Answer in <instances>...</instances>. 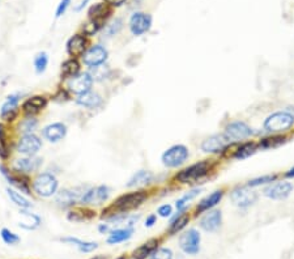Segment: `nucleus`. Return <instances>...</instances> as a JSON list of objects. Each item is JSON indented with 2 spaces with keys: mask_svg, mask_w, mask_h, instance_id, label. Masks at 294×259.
I'll return each mask as SVG.
<instances>
[{
  "mask_svg": "<svg viewBox=\"0 0 294 259\" xmlns=\"http://www.w3.org/2000/svg\"><path fill=\"white\" fill-rule=\"evenodd\" d=\"M146 199L147 193L143 190L123 194V195H120L106 211H103V213H105L103 217H105V216L114 217V216L116 215H124V213H127V212L132 211V209H135L136 207H139Z\"/></svg>",
  "mask_w": 294,
  "mask_h": 259,
  "instance_id": "1",
  "label": "nucleus"
},
{
  "mask_svg": "<svg viewBox=\"0 0 294 259\" xmlns=\"http://www.w3.org/2000/svg\"><path fill=\"white\" fill-rule=\"evenodd\" d=\"M293 123L294 115L289 110H285V111H277V113L268 115L264 121L263 127H264L265 131L275 135L279 132L288 131L293 126Z\"/></svg>",
  "mask_w": 294,
  "mask_h": 259,
  "instance_id": "2",
  "label": "nucleus"
},
{
  "mask_svg": "<svg viewBox=\"0 0 294 259\" xmlns=\"http://www.w3.org/2000/svg\"><path fill=\"white\" fill-rule=\"evenodd\" d=\"M59 182L56 177L51 173H41L36 177L33 182V189L40 197H52L58 190Z\"/></svg>",
  "mask_w": 294,
  "mask_h": 259,
  "instance_id": "3",
  "label": "nucleus"
},
{
  "mask_svg": "<svg viewBox=\"0 0 294 259\" xmlns=\"http://www.w3.org/2000/svg\"><path fill=\"white\" fill-rule=\"evenodd\" d=\"M190 152L187 147L183 144H175L167 148L162 155V164L166 168H178L182 164H185L186 160L189 158Z\"/></svg>",
  "mask_w": 294,
  "mask_h": 259,
  "instance_id": "4",
  "label": "nucleus"
},
{
  "mask_svg": "<svg viewBox=\"0 0 294 259\" xmlns=\"http://www.w3.org/2000/svg\"><path fill=\"white\" fill-rule=\"evenodd\" d=\"M209 172V162L208 161H200L191 165L189 168L183 169L182 172L175 175V179L181 183H194L199 181Z\"/></svg>",
  "mask_w": 294,
  "mask_h": 259,
  "instance_id": "5",
  "label": "nucleus"
},
{
  "mask_svg": "<svg viewBox=\"0 0 294 259\" xmlns=\"http://www.w3.org/2000/svg\"><path fill=\"white\" fill-rule=\"evenodd\" d=\"M254 134V130L245 122L237 121L229 123L225 128L224 135L226 136L229 142H240V140H245V139L250 138Z\"/></svg>",
  "mask_w": 294,
  "mask_h": 259,
  "instance_id": "6",
  "label": "nucleus"
},
{
  "mask_svg": "<svg viewBox=\"0 0 294 259\" xmlns=\"http://www.w3.org/2000/svg\"><path fill=\"white\" fill-rule=\"evenodd\" d=\"M87 190L88 187L84 186L73 187V189H64V190H62L56 195V203L63 208L71 207V206L76 205L77 202H81L84 194L87 193Z\"/></svg>",
  "mask_w": 294,
  "mask_h": 259,
  "instance_id": "7",
  "label": "nucleus"
},
{
  "mask_svg": "<svg viewBox=\"0 0 294 259\" xmlns=\"http://www.w3.org/2000/svg\"><path fill=\"white\" fill-rule=\"evenodd\" d=\"M200 237L199 232L196 229H190L179 237V246L186 254H196L200 250Z\"/></svg>",
  "mask_w": 294,
  "mask_h": 259,
  "instance_id": "8",
  "label": "nucleus"
},
{
  "mask_svg": "<svg viewBox=\"0 0 294 259\" xmlns=\"http://www.w3.org/2000/svg\"><path fill=\"white\" fill-rule=\"evenodd\" d=\"M107 56H109V52L103 46L95 45V46H91L89 49H87V52H84L83 62L88 67H95L98 66V64H103Z\"/></svg>",
  "mask_w": 294,
  "mask_h": 259,
  "instance_id": "9",
  "label": "nucleus"
},
{
  "mask_svg": "<svg viewBox=\"0 0 294 259\" xmlns=\"http://www.w3.org/2000/svg\"><path fill=\"white\" fill-rule=\"evenodd\" d=\"M230 199L238 207L246 208L254 205L258 199V195L255 191L250 190L248 187H237L230 194Z\"/></svg>",
  "mask_w": 294,
  "mask_h": 259,
  "instance_id": "10",
  "label": "nucleus"
},
{
  "mask_svg": "<svg viewBox=\"0 0 294 259\" xmlns=\"http://www.w3.org/2000/svg\"><path fill=\"white\" fill-rule=\"evenodd\" d=\"M42 140L34 134H26L20 138L17 143V151L25 156H34L41 150Z\"/></svg>",
  "mask_w": 294,
  "mask_h": 259,
  "instance_id": "11",
  "label": "nucleus"
},
{
  "mask_svg": "<svg viewBox=\"0 0 294 259\" xmlns=\"http://www.w3.org/2000/svg\"><path fill=\"white\" fill-rule=\"evenodd\" d=\"M152 26V16L142 13V12H136L131 16L130 20V29L134 36H142L147 33Z\"/></svg>",
  "mask_w": 294,
  "mask_h": 259,
  "instance_id": "12",
  "label": "nucleus"
},
{
  "mask_svg": "<svg viewBox=\"0 0 294 259\" xmlns=\"http://www.w3.org/2000/svg\"><path fill=\"white\" fill-rule=\"evenodd\" d=\"M110 195V189L105 185L97 187H91L88 189L87 193L84 194L81 203L84 205H101L103 202L107 201Z\"/></svg>",
  "mask_w": 294,
  "mask_h": 259,
  "instance_id": "13",
  "label": "nucleus"
},
{
  "mask_svg": "<svg viewBox=\"0 0 294 259\" xmlns=\"http://www.w3.org/2000/svg\"><path fill=\"white\" fill-rule=\"evenodd\" d=\"M92 84H93V80L92 77L89 76V73L84 72L79 73L72 79L68 80V91L75 93V95H83L85 92H89L92 88Z\"/></svg>",
  "mask_w": 294,
  "mask_h": 259,
  "instance_id": "14",
  "label": "nucleus"
},
{
  "mask_svg": "<svg viewBox=\"0 0 294 259\" xmlns=\"http://www.w3.org/2000/svg\"><path fill=\"white\" fill-rule=\"evenodd\" d=\"M0 172H1V174L7 178L8 182L11 183L12 186H15L17 190L25 194H32L30 193L29 187V179H28V177H25L24 173L15 174V173L9 172V170H8L5 166H3V165H0Z\"/></svg>",
  "mask_w": 294,
  "mask_h": 259,
  "instance_id": "15",
  "label": "nucleus"
},
{
  "mask_svg": "<svg viewBox=\"0 0 294 259\" xmlns=\"http://www.w3.org/2000/svg\"><path fill=\"white\" fill-rule=\"evenodd\" d=\"M229 140L224 134H216L209 138H207L201 143V150L207 154H220L221 151H224L228 147Z\"/></svg>",
  "mask_w": 294,
  "mask_h": 259,
  "instance_id": "16",
  "label": "nucleus"
},
{
  "mask_svg": "<svg viewBox=\"0 0 294 259\" xmlns=\"http://www.w3.org/2000/svg\"><path fill=\"white\" fill-rule=\"evenodd\" d=\"M293 190L292 183L289 182H275L269 183L268 186L264 189V195L267 198L275 199V201H280V199H285Z\"/></svg>",
  "mask_w": 294,
  "mask_h": 259,
  "instance_id": "17",
  "label": "nucleus"
},
{
  "mask_svg": "<svg viewBox=\"0 0 294 259\" xmlns=\"http://www.w3.org/2000/svg\"><path fill=\"white\" fill-rule=\"evenodd\" d=\"M87 38L83 34H75L67 42V52L71 58L77 59L87 52Z\"/></svg>",
  "mask_w": 294,
  "mask_h": 259,
  "instance_id": "18",
  "label": "nucleus"
},
{
  "mask_svg": "<svg viewBox=\"0 0 294 259\" xmlns=\"http://www.w3.org/2000/svg\"><path fill=\"white\" fill-rule=\"evenodd\" d=\"M48 105V100L44 96H33L22 104V113L26 117H34Z\"/></svg>",
  "mask_w": 294,
  "mask_h": 259,
  "instance_id": "19",
  "label": "nucleus"
},
{
  "mask_svg": "<svg viewBox=\"0 0 294 259\" xmlns=\"http://www.w3.org/2000/svg\"><path fill=\"white\" fill-rule=\"evenodd\" d=\"M18 101L20 95H11L7 97V101L1 107V118L7 122H13L18 115Z\"/></svg>",
  "mask_w": 294,
  "mask_h": 259,
  "instance_id": "20",
  "label": "nucleus"
},
{
  "mask_svg": "<svg viewBox=\"0 0 294 259\" xmlns=\"http://www.w3.org/2000/svg\"><path fill=\"white\" fill-rule=\"evenodd\" d=\"M42 135L46 140L51 143L60 142L67 135V127L63 123H52L49 124L42 130Z\"/></svg>",
  "mask_w": 294,
  "mask_h": 259,
  "instance_id": "21",
  "label": "nucleus"
},
{
  "mask_svg": "<svg viewBox=\"0 0 294 259\" xmlns=\"http://www.w3.org/2000/svg\"><path fill=\"white\" fill-rule=\"evenodd\" d=\"M221 211L214 209V211H209L201 217V220H200V226H201L205 232H216V230L221 226Z\"/></svg>",
  "mask_w": 294,
  "mask_h": 259,
  "instance_id": "22",
  "label": "nucleus"
},
{
  "mask_svg": "<svg viewBox=\"0 0 294 259\" xmlns=\"http://www.w3.org/2000/svg\"><path fill=\"white\" fill-rule=\"evenodd\" d=\"M41 164H42V160L38 158V157L26 156L24 157V158H18V160L16 161L15 169L16 172L28 174V173L37 172V170L40 169Z\"/></svg>",
  "mask_w": 294,
  "mask_h": 259,
  "instance_id": "23",
  "label": "nucleus"
},
{
  "mask_svg": "<svg viewBox=\"0 0 294 259\" xmlns=\"http://www.w3.org/2000/svg\"><path fill=\"white\" fill-rule=\"evenodd\" d=\"M102 97L96 92H85L83 95H79L76 99V104L79 106L87 107V109H97L102 105Z\"/></svg>",
  "mask_w": 294,
  "mask_h": 259,
  "instance_id": "24",
  "label": "nucleus"
},
{
  "mask_svg": "<svg viewBox=\"0 0 294 259\" xmlns=\"http://www.w3.org/2000/svg\"><path fill=\"white\" fill-rule=\"evenodd\" d=\"M222 197H224V191L222 190L213 191V193L209 194L208 197H205L203 201L200 202L199 205H197V207H196V212H197V213H203V212L205 211H209V209L213 208L217 203H220Z\"/></svg>",
  "mask_w": 294,
  "mask_h": 259,
  "instance_id": "25",
  "label": "nucleus"
},
{
  "mask_svg": "<svg viewBox=\"0 0 294 259\" xmlns=\"http://www.w3.org/2000/svg\"><path fill=\"white\" fill-rule=\"evenodd\" d=\"M157 249H158V240L153 238V240H149V241L144 242L142 246H139L136 250H134L132 257H134L135 259H146L147 257L152 256Z\"/></svg>",
  "mask_w": 294,
  "mask_h": 259,
  "instance_id": "26",
  "label": "nucleus"
},
{
  "mask_svg": "<svg viewBox=\"0 0 294 259\" xmlns=\"http://www.w3.org/2000/svg\"><path fill=\"white\" fill-rule=\"evenodd\" d=\"M20 217H21V220H20V223L18 224H20L21 228H24V229L26 230H34L41 225L40 217L28 211L20 212Z\"/></svg>",
  "mask_w": 294,
  "mask_h": 259,
  "instance_id": "27",
  "label": "nucleus"
},
{
  "mask_svg": "<svg viewBox=\"0 0 294 259\" xmlns=\"http://www.w3.org/2000/svg\"><path fill=\"white\" fill-rule=\"evenodd\" d=\"M153 177H154L153 173L149 172V170H139L131 177L127 183V187H138L143 186V185H148L149 182H152Z\"/></svg>",
  "mask_w": 294,
  "mask_h": 259,
  "instance_id": "28",
  "label": "nucleus"
},
{
  "mask_svg": "<svg viewBox=\"0 0 294 259\" xmlns=\"http://www.w3.org/2000/svg\"><path fill=\"white\" fill-rule=\"evenodd\" d=\"M80 73V63L76 59H68L62 64V79H72Z\"/></svg>",
  "mask_w": 294,
  "mask_h": 259,
  "instance_id": "29",
  "label": "nucleus"
},
{
  "mask_svg": "<svg viewBox=\"0 0 294 259\" xmlns=\"http://www.w3.org/2000/svg\"><path fill=\"white\" fill-rule=\"evenodd\" d=\"M256 151H258V144H255L254 142L244 143V144L241 147H238L236 152H234V158L241 161L246 160V158L252 156Z\"/></svg>",
  "mask_w": 294,
  "mask_h": 259,
  "instance_id": "30",
  "label": "nucleus"
},
{
  "mask_svg": "<svg viewBox=\"0 0 294 259\" xmlns=\"http://www.w3.org/2000/svg\"><path fill=\"white\" fill-rule=\"evenodd\" d=\"M132 236V229L131 228H119V229H114L110 232V236L107 238V244L115 245L119 242L127 241Z\"/></svg>",
  "mask_w": 294,
  "mask_h": 259,
  "instance_id": "31",
  "label": "nucleus"
},
{
  "mask_svg": "<svg viewBox=\"0 0 294 259\" xmlns=\"http://www.w3.org/2000/svg\"><path fill=\"white\" fill-rule=\"evenodd\" d=\"M88 15H89L91 20H97V21L103 22V20L110 15V9L107 8L106 4L98 3L95 4V5H92L89 12H88Z\"/></svg>",
  "mask_w": 294,
  "mask_h": 259,
  "instance_id": "32",
  "label": "nucleus"
},
{
  "mask_svg": "<svg viewBox=\"0 0 294 259\" xmlns=\"http://www.w3.org/2000/svg\"><path fill=\"white\" fill-rule=\"evenodd\" d=\"M62 242H67V244H72L75 246L79 248V250L83 253H91L93 252L95 249H97V242H87V241H81L79 238L75 237H64L60 240Z\"/></svg>",
  "mask_w": 294,
  "mask_h": 259,
  "instance_id": "33",
  "label": "nucleus"
},
{
  "mask_svg": "<svg viewBox=\"0 0 294 259\" xmlns=\"http://www.w3.org/2000/svg\"><path fill=\"white\" fill-rule=\"evenodd\" d=\"M7 193L9 199H11L16 206H18V207L21 208V209H28V208L32 207V203H30V202L28 201V199H26V198L24 197L20 191L15 190V189H11V187H8Z\"/></svg>",
  "mask_w": 294,
  "mask_h": 259,
  "instance_id": "34",
  "label": "nucleus"
},
{
  "mask_svg": "<svg viewBox=\"0 0 294 259\" xmlns=\"http://www.w3.org/2000/svg\"><path fill=\"white\" fill-rule=\"evenodd\" d=\"M88 73H89V76L92 77V80L93 81H102L105 80L106 77H109L110 68L103 63V64H98V66L91 67L89 71H88Z\"/></svg>",
  "mask_w": 294,
  "mask_h": 259,
  "instance_id": "35",
  "label": "nucleus"
},
{
  "mask_svg": "<svg viewBox=\"0 0 294 259\" xmlns=\"http://www.w3.org/2000/svg\"><path fill=\"white\" fill-rule=\"evenodd\" d=\"M200 193H201V189H194V190L186 193L181 199H178V201L175 202V207H177L178 212H185L187 206H189V202L195 199Z\"/></svg>",
  "mask_w": 294,
  "mask_h": 259,
  "instance_id": "36",
  "label": "nucleus"
},
{
  "mask_svg": "<svg viewBox=\"0 0 294 259\" xmlns=\"http://www.w3.org/2000/svg\"><path fill=\"white\" fill-rule=\"evenodd\" d=\"M189 221H190L189 215H186V213H183V212H179V215L177 216L173 221H171L170 229H169L170 234H175V233H178V232H181V230L183 229L187 224H189Z\"/></svg>",
  "mask_w": 294,
  "mask_h": 259,
  "instance_id": "37",
  "label": "nucleus"
},
{
  "mask_svg": "<svg viewBox=\"0 0 294 259\" xmlns=\"http://www.w3.org/2000/svg\"><path fill=\"white\" fill-rule=\"evenodd\" d=\"M285 143V138L281 135H271L268 138H264L260 140L259 147L263 150H271V148H276V147L281 146Z\"/></svg>",
  "mask_w": 294,
  "mask_h": 259,
  "instance_id": "38",
  "label": "nucleus"
},
{
  "mask_svg": "<svg viewBox=\"0 0 294 259\" xmlns=\"http://www.w3.org/2000/svg\"><path fill=\"white\" fill-rule=\"evenodd\" d=\"M38 121L34 117H26L24 121L20 123V131L26 135V134H33V131L36 130Z\"/></svg>",
  "mask_w": 294,
  "mask_h": 259,
  "instance_id": "39",
  "label": "nucleus"
},
{
  "mask_svg": "<svg viewBox=\"0 0 294 259\" xmlns=\"http://www.w3.org/2000/svg\"><path fill=\"white\" fill-rule=\"evenodd\" d=\"M102 24H103V22L97 21V20H91V18H89V21L85 22L83 25L84 34H85V36H93V34H96L98 30L101 29Z\"/></svg>",
  "mask_w": 294,
  "mask_h": 259,
  "instance_id": "40",
  "label": "nucleus"
},
{
  "mask_svg": "<svg viewBox=\"0 0 294 259\" xmlns=\"http://www.w3.org/2000/svg\"><path fill=\"white\" fill-rule=\"evenodd\" d=\"M277 178L276 174H268V175H263V177H258V178L251 179L248 182V187H258L261 186V185H269V183L275 182Z\"/></svg>",
  "mask_w": 294,
  "mask_h": 259,
  "instance_id": "41",
  "label": "nucleus"
},
{
  "mask_svg": "<svg viewBox=\"0 0 294 259\" xmlns=\"http://www.w3.org/2000/svg\"><path fill=\"white\" fill-rule=\"evenodd\" d=\"M49 63V58L48 54L46 52H40V54L37 55L36 58H34V68H36L37 73H42L45 72V69L48 67Z\"/></svg>",
  "mask_w": 294,
  "mask_h": 259,
  "instance_id": "42",
  "label": "nucleus"
},
{
  "mask_svg": "<svg viewBox=\"0 0 294 259\" xmlns=\"http://www.w3.org/2000/svg\"><path fill=\"white\" fill-rule=\"evenodd\" d=\"M122 26H123V21H122L120 18H115L111 24H109V25L106 26V29H105L106 36L107 37L115 36V34L119 33L120 29H122Z\"/></svg>",
  "mask_w": 294,
  "mask_h": 259,
  "instance_id": "43",
  "label": "nucleus"
},
{
  "mask_svg": "<svg viewBox=\"0 0 294 259\" xmlns=\"http://www.w3.org/2000/svg\"><path fill=\"white\" fill-rule=\"evenodd\" d=\"M1 238H3V241L8 245H15L20 242V237H18L17 234L13 233L12 230L7 229V228L1 229Z\"/></svg>",
  "mask_w": 294,
  "mask_h": 259,
  "instance_id": "44",
  "label": "nucleus"
},
{
  "mask_svg": "<svg viewBox=\"0 0 294 259\" xmlns=\"http://www.w3.org/2000/svg\"><path fill=\"white\" fill-rule=\"evenodd\" d=\"M149 259H173V252L167 248L157 249Z\"/></svg>",
  "mask_w": 294,
  "mask_h": 259,
  "instance_id": "45",
  "label": "nucleus"
},
{
  "mask_svg": "<svg viewBox=\"0 0 294 259\" xmlns=\"http://www.w3.org/2000/svg\"><path fill=\"white\" fill-rule=\"evenodd\" d=\"M11 156V148L8 146L5 136H0V157L3 160H8Z\"/></svg>",
  "mask_w": 294,
  "mask_h": 259,
  "instance_id": "46",
  "label": "nucleus"
},
{
  "mask_svg": "<svg viewBox=\"0 0 294 259\" xmlns=\"http://www.w3.org/2000/svg\"><path fill=\"white\" fill-rule=\"evenodd\" d=\"M88 219H89V217H87L83 211H71L68 213V220H71V221H75V223L85 221V220H88Z\"/></svg>",
  "mask_w": 294,
  "mask_h": 259,
  "instance_id": "47",
  "label": "nucleus"
},
{
  "mask_svg": "<svg viewBox=\"0 0 294 259\" xmlns=\"http://www.w3.org/2000/svg\"><path fill=\"white\" fill-rule=\"evenodd\" d=\"M69 4H71V0H62L60 1V4L58 5V9H56V18L62 17L63 15L65 13V11H67V8L69 7Z\"/></svg>",
  "mask_w": 294,
  "mask_h": 259,
  "instance_id": "48",
  "label": "nucleus"
},
{
  "mask_svg": "<svg viewBox=\"0 0 294 259\" xmlns=\"http://www.w3.org/2000/svg\"><path fill=\"white\" fill-rule=\"evenodd\" d=\"M157 213L161 216V217H169V216L173 213V207L170 205H163L158 208Z\"/></svg>",
  "mask_w": 294,
  "mask_h": 259,
  "instance_id": "49",
  "label": "nucleus"
},
{
  "mask_svg": "<svg viewBox=\"0 0 294 259\" xmlns=\"http://www.w3.org/2000/svg\"><path fill=\"white\" fill-rule=\"evenodd\" d=\"M156 221H157V216L156 215H150V216H148V217H147L146 224H144V225H146L147 228H150V226H153L154 224H156Z\"/></svg>",
  "mask_w": 294,
  "mask_h": 259,
  "instance_id": "50",
  "label": "nucleus"
},
{
  "mask_svg": "<svg viewBox=\"0 0 294 259\" xmlns=\"http://www.w3.org/2000/svg\"><path fill=\"white\" fill-rule=\"evenodd\" d=\"M105 1L109 5H113V7H120L122 4L126 3V0H105Z\"/></svg>",
  "mask_w": 294,
  "mask_h": 259,
  "instance_id": "51",
  "label": "nucleus"
},
{
  "mask_svg": "<svg viewBox=\"0 0 294 259\" xmlns=\"http://www.w3.org/2000/svg\"><path fill=\"white\" fill-rule=\"evenodd\" d=\"M88 3H89V0H81L80 5H77V7L75 8V11H76V12H80L81 9H83V8L85 7V5H87Z\"/></svg>",
  "mask_w": 294,
  "mask_h": 259,
  "instance_id": "52",
  "label": "nucleus"
},
{
  "mask_svg": "<svg viewBox=\"0 0 294 259\" xmlns=\"http://www.w3.org/2000/svg\"><path fill=\"white\" fill-rule=\"evenodd\" d=\"M285 177H287V178H294V168H292V169H289V170H288L287 173H285Z\"/></svg>",
  "mask_w": 294,
  "mask_h": 259,
  "instance_id": "53",
  "label": "nucleus"
},
{
  "mask_svg": "<svg viewBox=\"0 0 294 259\" xmlns=\"http://www.w3.org/2000/svg\"><path fill=\"white\" fill-rule=\"evenodd\" d=\"M0 136H5V130L3 124H0Z\"/></svg>",
  "mask_w": 294,
  "mask_h": 259,
  "instance_id": "54",
  "label": "nucleus"
},
{
  "mask_svg": "<svg viewBox=\"0 0 294 259\" xmlns=\"http://www.w3.org/2000/svg\"><path fill=\"white\" fill-rule=\"evenodd\" d=\"M92 259H110V258L106 256H96V257H93Z\"/></svg>",
  "mask_w": 294,
  "mask_h": 259,
  "instance_id": "55",
  "label": "nucleus"
}]
</instances>
